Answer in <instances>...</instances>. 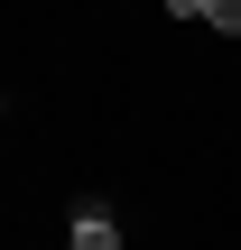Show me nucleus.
<instances>
[{
  "instance_id": "obj_3",
  "label": "nucleus",
  "mask_w": 241,
  "mask_h": 250,
  "mask_svg": "<svg viewBox=\"0 0 241 250\" xmlns=\"http://www.w3.org/2000/svg\"><path fill=\"white\" fill-rule=\"evenodd\" d=\"M204 9H214V0H167V19H204Z\"/></svg>"
},
{
  "instance_id": "obj_2",
  "label": "nucleus",
  "mask_w": 241,
  "mask_h": 250,
  "mask_svg": "<svg viewBox=\"0 0 241 250\" xmlns=\"http://www.w3.org/2000/svg\"><path fill=\"white\" fill-rule=\"evenodd\" d=\"M204 19H214V28H223V37H241V0H214V9H204Z\"/></svg>"
},
{
  "instance_id": "obj_1",
  "label": "nucleus",
  "mask_w": 241,
  "mask_h": 250,
  "mask_svg": "<svg viewBox=\"0 0 241 250\" xmlns=\"http://www.w3.org/2000/svg\"><path fill=\"white\" fill-rule=\"evenodd\" d=\"M65 250H121V223H111V204H74V232Z\"/></svg>"
}]
</instances>
